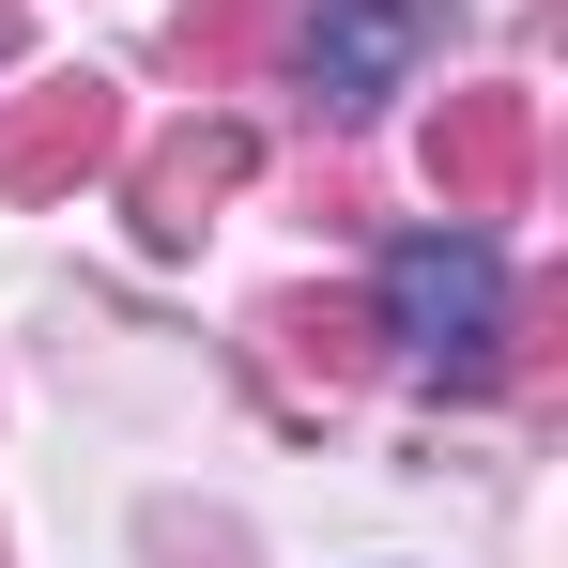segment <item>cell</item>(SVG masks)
<instances>
[{
    "label": "cell",
    "instance_id": "6da1fadb",
    "mask_svg": "<svg viewBox=\"0 0 568 568\" xmlns=\"http://www.w3.org/2000/svg\"><path fill=\"white\" fill-rule=\"evenodd\" d=\"M384 338H415V369H446L462 399H491L507 384V277H491V246L476 231H415L384 262Z\"/></svg>",
    "mask_w": 568,
    "mask_h": 568
},
{
    "label": "cell",
    "instance_id": "7a4b0ae2",
    "mask_svg": "<svg viewBox=\"0 0 568 568\" xmlns=\"http://www.w3.org/2000/svg\"><path fill=\"white\" fill-rule=\"evenodd\" d=\"M123 154V93H108L93 62L78 78H31V93L0 108V200H78Z\"/></svg>",
    "mask_w": 568,
    "mask_h": 568
},
{
    "label": "cell",
    "instance_id": "3957f363",
    "mask_svg": "<svg viewBox=\"0 0 568 568\" xmlns=\"http://www.w3.org/2000/svg\"><path fill=\"white\" fill-rule=\"evenodd\" d=\"M523 185H538V93L523 78H476L430 108V200L446 215H507Z\"/></svg>",
    "mask_w": 568,
    "mask_h": 568
},
{
    "label": "cell",
    "instance_id": "277c9868",
    "mask_svg": "<svg viewBox=\"0 0 568 568\" xmlns=\"http://www.w3.org/2000/svg\"><path fill=\"white\" fill-rule=\"evenodd\" d=\"M246 170H262V139H246L231 108H185V123H170V139L123 170V200H139V246H200V215L246 185Z\"/></svg>",
    "mask_w": 568,
    "mask_h": 568
},
{
    "label": "cell",
    "instance_id": "5b68a950",
    "mask_svg": "<svg viewBox=\"0 0 568 568\" xmlns=\"http://www.w3.org/2000/svg\"><path fill=\"white\" fill-rule=\"evenodd\" d=\"M430 62V0H323L307 16V93L323 108H369Z\"/></svg>",
    "mask_w": 568,
    "mask_h": 568
},
{
    "label": "cell",
    "instance_id": "8992f818",
    "mask_svg": "<svg viewBox=\"0 0 568 568\" xmlns=\"http://www.w3.org/2000/svg\"><path fill=\"white\" fill-rule=\"evenodd\" d=\"M262 338H277V369L307 384V399H354V384L384 369V307H354V292H292Z\"/></svg>",
    "mask_w": 568,
    "mask_h": 568
},
{
    "label": "cell",
    "instance_id": "52a82bcc",
    "mask_svg": "<svg viewBox=\"0 0 568 568\" xmlns=\"http://www.w3.org/2000/svg\"><path fill=\"white\" fill-rule=\"evenodd\" d=\"M170 47H185L200 93H231V78H262V62L292 47V0H185V16H170Z\"/></svg>",
    "mask_w": 568,
    "mask_h": 568
},
{
    "label": "cell",
    "instance_id": "ba28073f",
    "mask_svg": "<svg viewBox=\"0 0 568 568\" xmlns=\"http://www.w3.org/2000/svg\"><path fill=\"white\" fill-rule=\"evenodd\" d=\"M0 47H16V16H0Z\"/></svg>",
    "mask_w": 568,
    "mask_h": 568
}]
</instances>
